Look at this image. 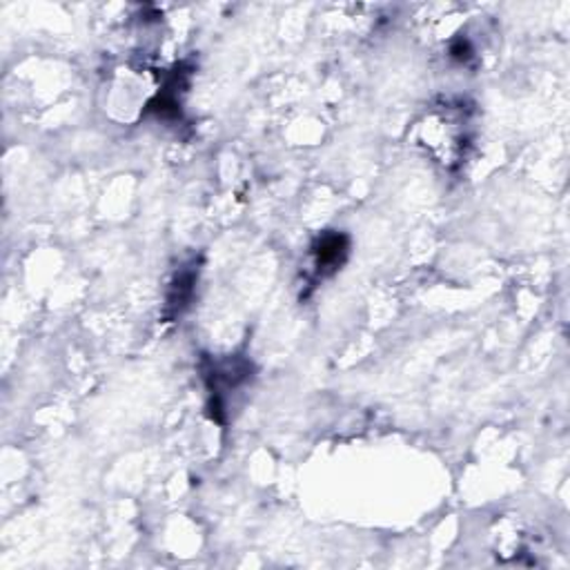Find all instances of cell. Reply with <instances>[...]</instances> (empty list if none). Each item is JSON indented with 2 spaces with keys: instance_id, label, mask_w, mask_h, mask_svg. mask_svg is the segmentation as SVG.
Returning a JSON list of instances; mask_svg holds the SVG:
<instances>
[{
  "instance_id": "3",
  "label": "cell",
  "mask_w": 570,
  "mask_h": 570,
  "mask_svg": "<svg viewBox=\"0 0 570 570\" xmlns=\"http://www.w3.org/2000/svg\"><path fill=\"white\" fill-rule=\"evenodd\" d=\"M350 241L346 234L339 232H327L312 246L314 257V274L317 276H330L335 274L348 259Z\"/></svg>"
},
{
  "instance_id": "2",
  "label": "cell",
  "mask_w": 570,
  "mask_h": 570,
  "mask_svg": "<svg viewBox=\"0 0 570 570\" xmlns=\"http://www.w3.org/2000/svg\"><path fill=\"white\" fill-rule=\"evenodd\" d=\"M248 382H250V363L246 359L232 357L223 361H208L206 384H208V393L212 399L210 408H212L214 419L223 421L221 412H225L227 395L244 388Z\"/></svg>"
},
{
  "instance_id": "1",
  "label": "cell",
  "mask_w": 570,
  "mask_h": 570,
  "mask_svg": "<svg viewBox=\"0 0 570 570\" xmlns=\"http://www.w3.org/2000/svg\"><path fill=\"white\" fill-rule=\"evenodd\" d=\"M472 142V110L463 101H442L419 123V146L446 170H457Z\"/></svg>"
},
{
  "instance_id": "4",
  "label": "cell",
  "mask_w": 570,
  "mask_h": 570,
  "mask_svg": "<svg viewBox=\"0 0 570 570\" xmlns=\"http://www.w3.org/2000/svg\"><path fill=\"white\" fill-rule=\"evenodd\" d=\"M197 278H199V268L195 263L181 268L178 274L174 276V281L170 285V293H168V303H165L168 314L172 319L181 317L183 310L189 306V301H193Z\"/></svg>"
}]
</instances>
